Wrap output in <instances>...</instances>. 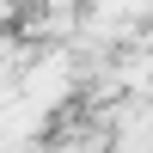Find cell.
Here are the masks:
<instances>
[{
  "label": "cell",
  "instance_id": "obj_1",
  "mask_svg": "<svg viewBox=\"0 0 153 153\" xmlns=\"http://www.w3.org/2000/svg\"><path fill=\"white\" fill-rule=\"evenodd\" d=\"M55 153H104V135H98V129H74Z\"/></svg>",
  "mask_w": 153,
  "mask_h": 153
}]
</instances>
